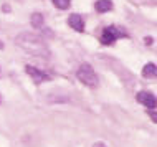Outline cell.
I'll return each mask as SVG.
<instances>
[{"label":"cell","mask_w":157,"mask_h":147,"mask_svg":"<svg viewBox=\"0 0 157 147\" xmlns=\"http://www.w3.org/2000/svg\"><path fill=\"white\" fill-rule=\"evenodd\" d=\"M30 23H32V27L33 28H41L43 27V15L41 13H33L32 15V18H30Z\"/></svg>","instance_id":"9c48e42d"},{"label":"cell","mask_w":157,"mask_h":147,"mask_svg":"<svg viewBox=\"0 0 157 147\" xmlns=\"http://www.w3.org/2000/svg\"><path fill=\"white\" fill-rule=\"evenodd\" d=\"M0 47H2V45H0Z\"/></svg>","instance_id":"5bb4252c"},{"label":"cell","mask_w":157,"mask_h":147,"mask_svg":"<svg viewBox=\"0 0 157 147\" xmlns=\"http://www.w3.org/2000/svg\"><path fill=\"white\" fill-rule=\"evenodd\" d=\"M93 147H108V145H106L104 142H96V144L93 145Z\"/></svg>","instance_id":"7c38bea8"},{"label":"cell","mask_w":157,"mask_h":147,"mask_svg":"<svg viewBox=\"0 0 157 147\" xmlns=\"http://www.w3.org/2000/svg\"><path fill=\"white\" fill-rule=\"evenodd\" d=\"M70 0H53V5L56 8H60V10H68L70 8Z\"/></svg>","instance_id":"30bf717a"},{"label":"cell","mask_w":157,"mask_h":147,"mask_svg":"<svg viewBox=\"0 0 157 147\" xmlns=\"http://www.w3.org/2000/svg\"><path fill=\"white\" fill-rule=\"evenodd\" d=\"M155 74H157V66H155V63H147L146 66H144V70H142V76L144 78H155Z\"/></svg>","instance_id":"ba28073f"},{"label":"cell","mask_w":157,"mask_h":147,"mask_svg":"<svg viewBox=\"0 0 157 147\" xmlns=\"http://www.w3.org/2000/svg\"><path fill=\"white\" fill-rule=\"evenodd\" d=\"M136 99H137V103L144 104L146 107L155 109V96L152 93H149V91H139V93L136 94Z\"/></svg>","instance_id":"5b68a950"},{"label":"cell","mask_w":157,"mask_h":147,"mask_svg":"<svg viewBox=\"0 0 157 147\" xmlns=\"http://www.w3.org/2000/svg\"><path fill=\"white\" fill-rule=\"evenodd\" d=\"M0 103H2V96H0Z\"/></svg>","instance_id":"4fadbf2b"},{"label":"cell","mask_w":157,"mask_h":147,"mask_svg":"<svg viewBox=\"0 0 157 147\" xmlns=\"http://www.w3.org/2000/svg\"><path fill=\"white\" fill-rule=\"evenodd\" d=\"M25 70H27V73L30 74V78L33 79V83H35V85H41V83L52 79V76H50L48 73H45V71L35 68V66H32V65H27V66H25Z\"/></svg>","instance_id":"277c9868"},{"label":"cell","mask_w":157,"mask_h":147,"mask_svg":"<svg viewBox=\"0 0 157 147\" xmlns=\"http://www.w3.org/2000/svg\"><path fill=\"white\" fill-rule=\"evenodd\" d=\"M76 76H78V79L83 85H86L90 88H96L98 83H99V79L96 76V71L90 63H83V65L79 66V70L76 71Z\"/></svg>","instance_id":"7a4b0ae2"},{"label":"cell","mask_w":157,"mask_h":147,"mask_svg":"<svg viewBox=\"0 0 157 147\" xmlns=\"http://www.w3.org/2000/svg\"><path fill=\"white\" fill-rule=\"evenodd\" d=\"M149 114H151V117H152V121H154V123H157V116H155V111H154V109H151Z\"/></svg>","instance_id":"8fae6325"},{"label":"cell","mask_w":157,"mask_h":147,"mask_svg":"<svg viewBox=\"0 0 157 147\" xmlns=\"http://www.w3.org/2000/svg\"><path fill=\"white\" fill-rule=\"evenodd\" d=\"M94 8L99 12V13H106V12L113 10V2L111 0H98Z\"/></svg>","instance_id":"52a82bcc"},{"label":"cell","mask_w":157,"mask_h":147,"mask_svg":"<svg viewBox=\"0 0 157 147\" xmlns=\"http://www.w3.org/2000/svg\"><path fill=\"white\" fill-rule=\"evenodd\" d=\"M122 36H126V33L121 32L119 28L106 27L103 30V35H101V43H103V45H113L117 38H122Z\"/></svg>","instance_id":"3957f363"},{"label":"cell","mask_w":157,"mask_h":147,"mask_svg":"<svg viewBox=\"0 0 157 147\" xmlns=\"http://www.w3.org/2000/svg\"><path fill=\"white\" fill-rule=\"evenodd\" d=\"M15 43H17V47L25 50L27 53L35 55V56L43 58V56H48L50 55L46 41L41 38L40 35H36V33H33V32H23V33H20V35H17Z\"/></svg>","instance_id":"6da1fadb"},{"label":"cell","mask_w":157,"mask_h":147,"mask_svg":"<svg viewBox=\"0 0 157 147\" xmlns=\"http://www.w3.org/2000/svg\"><path fill=\"white\" fill-rule=\"evenodd\" d=\"M68 25H70V27L73 28V30L79 32V33L84 30V20H83V17H81V15H78V13L70 15V18H68Z\"/></svg>","instance_id":"8992f818"}]
</instances>
